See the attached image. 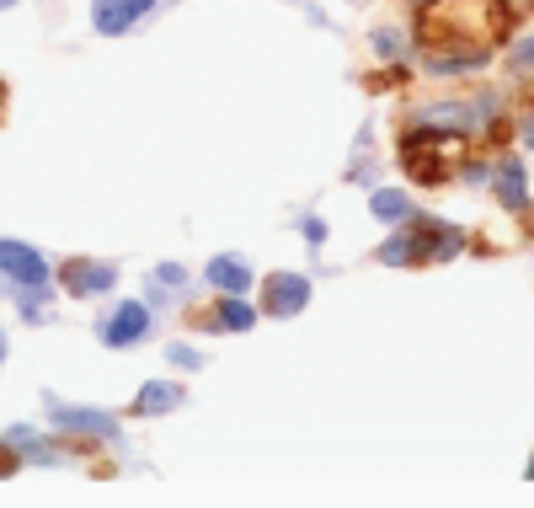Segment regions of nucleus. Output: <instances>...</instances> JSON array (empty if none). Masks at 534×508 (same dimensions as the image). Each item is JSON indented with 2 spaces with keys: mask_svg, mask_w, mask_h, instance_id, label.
I'll return each instance as SVG.
<instances>
[{
  "mask_svg": "<svg viewBox=\"0 0 534 508\" xmlns=\"http://www.w3.org/2000/svg\"><path fill=\"white\" fill-rule=\"evenodd\" d=\"M0 107H6V86H0Z\"/></svg>",
  "mask_w": 534,
  "mask_h": 508,
  "instance_id": "20",
  "label": "nucleus"
},
{
  "mask_svg": "<svg viewBox=\"0 0 534 508\" xmlns=\"http://www.w3.org/2000/svg\"><path fill=\"white\" fill-rule=\"evenodd\" d=\"M11 6H17V0H0V11H11Z\"/></svg>",
  "mask_w": 534,
  "mask_h": 508,
  "instance_id": "19",
  "label": "nucleus"
},
{
  "mask_svg": "<svg viewBox=\"0 0 534 508\" xmlns=\"http://www.w3.org/2000/svg\"><path fill=\"white\" fill-rule=\"evenodd\" d=\"M497 198L508 209H524L529 204V193H524V161H518V156H508V161L497 166Z\"/></svg>",
  "mask_w": 534,
  "mask_h": 508,
  "instance_id": "8",
  "label": "nucleus"
},
{
  "mask_svg": "<svg viewBox=\"0 0 534 508\" xmlns=\"http://www.w3.org/2000/svg\"><path fill=\"white\" fill-rule=\"evenodd\" d=\"M209 284L225 289V295H241V289L251 284V268L241 263V257H214V263H209Z\"/></svg>",
  "mask_w": 534,
  "mask_h": 508,
  "instance_id": "9",
  "label": "nucleus"
},
{
  "mask_svg": "<svg viewBox=\"0 0 534 508\" xmlns=\"http://www.w3.org/2000/svg\"><path fill=\"white\" fill-rule=\"evenodd\" d=\"M182 402V386H171V380H150V386L145 391H139V412H171V407H177Z\"/></svg>",
  "mask_w": 534,
  "mask_h": 508,
  "instance_id": "10",
  "label": "nucleus"
},
{
  "mask_svg": "<svg viewBox=\"0 0 534 508\" xmlns=\"http://www.w3.org/2000/svg\"><path fill=\"white\" fill-rule=\"evenodd\" d=\"M369 209L380 214V220H390V225H396V220H412V204H406V193H396V188H380V193L369 198Z\"/></svg>",
  "mask_w": 534,
  "mask_h": 508,
  "instance_id": "11",
  "label": "nucleus"
},
{
  "mask_svg": "<svg viewBox=\"0 0 534 508\" xmlns=\"http://www.w3.org/2000/svg\"><path fill=\"white\" fill-rule=\"evenodd\" d=\"M513 65H518V70H534V33H529L524 43H518V54H513Z\"/></svg>",
  "mask_w": 534,
  "mask_h": 508,
  "instance_id": "14",
  "label": "nucleus"
},
{
  "mask_svg": "<svg viewBox=\"0 0 534 508\" xmlns=\"http://www.w3.org/2000/svg\"><path fill=\"white\" fill-rule=\"evenodd\" d=\"M113 279H118V273L107 268V263H70V268H65V289H70V295H81V300L107 295Z\"/></svg>",
  "mask_w": 534,
  "mask_h": 508,
  "instance_id": "7",
  "label": "nucleus"
},
{
  "mask_svg": "<svg viewBox=\"0 0 534 508\" xmlns=\"http://www.w3.org/2000/svg\"><path fill=\"white\" fill-rule=\"evenodd\" d=\"M412 257H417V241H406V236H390V241L380 246V263H390V268L412 263Z\"/></svg>",
  "mask_w": 534,
  "mask_h": 508,
  "instance_id": "13",
  "label": "nucleus"
},
{
  "mask_svg": "<svg viewBox=\"0 0 534 508\" xmlns=\"http://www.w3.org/2000/svg\"><path fill=\"white\" fill-rule=\"evenodd\" d=\"M150 6L155 0H97V6H91V27H97L102 38H118V33H129Z\"/></svg>",
  "mask_w": 534,
  "mask_h": 508,
  "instance_id": "4",
  "label": "nucleus"
},
{
  "mask_svg": "<svg viewBox=\"0 0 534 508\" xmlns=\"http://www.w3.org/2000/svg\"><path fill=\"white\" fill-rule=\"evenodd\" d=\"M0 273H6L11 284H22V289L49 284V263H43L27 241H0Z\"/></svg>",
  "mask_w": 534,
  "mask_h": 508,
  "instance_id": "3",
  "label": "nucleus"
},
{
  "mask_svg": "<svg viewBox=\"0 0 534 508\" xmlns=\"http://www.w3.org/2000/svg\"><path fill=\"white\" fill-rule=\"evenodd\" d=\"M11 466H17V455H11V439H6V444H0V476H6Z\"/></svg>",
  "mask_w": 534,
  "mask_h": 508,
  "instance_id": "17",
  "label": "nucleus"
},
{
  "mask_svg": "<svg viewBox=\"0 0 534 508\" xmlns=\"http://www.w3.org/2000/svg\"><path fill=\"white\" fill-rule=\"evenodd\" d=\"M171 364H187V369H193L198 353H193V348H171Z\"/></svg>",
  "mask_w": 534,
  "mask_h": 508,
  "instance_id": "16",
  "label": "nucleus"
},
{
  "mask_svg": "<svg viewBox=\"0 0 534 508\" xmlns=\"http://www.w3.org/2000/svg\"><path fill=\"white\" fill-rule=\"evenodd\" d=\"M422 129H449V134H476L492 123V102H444V107H422L417 113Z\"/></svg>",
  "mask_w": 534,
  "mask_h": 508,
  "instance_id": "1",
  "label": "nucleus"
},
{
  "mask_svg": "<svg viewBox=\"0 0 534 508\" xmlns=\"http://www.w3.org/2000/svg\"><path fill=\"white\" fill-rule=\"evenodd\" d=\"M251 321H257V311H251V305L246 300H225V305H219V316H214V327H230V332H246L251 327Z\"/></svg>",
  "mask_w": 534,
  "mask_h": 508,
  "instance_id": "12",
  "label": "nucleus"
},
{
  "mask_svg": "<svg viewBox=\"0 0 534 508\" xmlns=\"http://www.w3.org/2000/svg\"><path fill=\"white\" fill-rule=\"evenodd\" d=\"M0 359H6V332H0Z\"/></svg>",
  "mask_w": 534,
  "mask_h": 508,
  "instance_id": "18",
  "label": "nucleus"
},
{
  "mask_svg": "<svg viewBox=\"0 0 534 508\" xmlns=\"http://www.w3.org/2000/svg\"><path fill=\"white\" fill-rule=\"evenodd\" d=\"M305 305H310V279H300V273H267V284H262L267 316H300Z\"/></svg>",
  "mask_w": 534,
  "mask_h": 508,
  "instance_id": "2",
  "label": "nucleus"
},
{
  "mask_svg": "<svg viewBox=\"0 0 534 508\" xmlns=\"http://www.w3.org/2000/svg\"><path fill=\"white\" fill-rule=\"evenodd\" d=\"M145 332H150V311H145L139 300L118 305V311L102 321V343H107V348H129V343H139Z\"/></svg>",
  "mask_w": 534,
  "mask_h": 508,
  "instance_id": "5",
  "label": "nucleus"
},
{
  "mask_svg": "<svg viewBox=\"0 0 534 508\" xmlns=\"http://www.w3.org/2000/svg\"><path fill=\"white\" fill-rule=\"evenodd\" d=\"M49 418H54L59 428H86V434L118 439V418H107V412H91V407H65V402H49Z\"/></svg>",
  "mask_w": 534,
  "mask_h": 508,
  "instance_id": "6",
  "label": "nucleus"
},
{
  "mask_svg": "<svg viewBox=\"0 0 534 508\" xmlns=\"http://www.w3.org/2000/svg\"><path fill=\"white\" fill-rule=\"evenodd\" d=\"M305 241L321 246V241H326V225H321V220H305Z\"/></svg>",
  "mask_w": 534,
  "mask_h": 508,
  "instance_id": "15",
  "label": "nucleus"
}]
</instances>
